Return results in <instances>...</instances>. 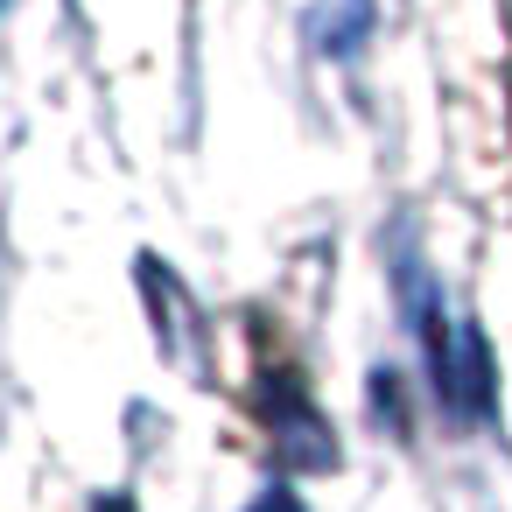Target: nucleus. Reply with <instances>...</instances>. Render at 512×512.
Returning <instances> with one entry per match:
<instances>
[{
  "label": "nucleus",
  "mask_w": 512,
  "mask_h": 512,
  "mask_svg": "<svg viewBox=\"0 0 512 512\" xmlns=\"http://www.w3.org/2000/svg\"><path fill=\"white\" fill-rule=\"evenodd\" d=\"M267 414H274V442L288 449V463H302V470H330V463H337V435H330V421H323L288 379L274 386Z\"/></svg>",
  "instance_id": "obj_1"
},
{
  "label": "nucleus",
  "mask_w": 512,
  "mask_h": 512,
  "mask_svg": "<svg viewBox=\"0 0 512 512\" xmlns=\"http://www.w3.org/2000/svg\"><path fill=\"white\" fill-rule=\"evenodd\" d=\"M253 512H302V498H295L288 484H274V491H260V498H253Z\"/></svg>",
  "instance_id": "obj_2"
},
{
  "label": "nucleus",
  "mask_w": 512,
  "mask_h": 512,
  "mask_svg": "<svg viewBox=\"0 0 512 512\" xmlns=\"http://www.w3.org/2000/svg\"><path fill=\"white\" fill-rule=\"evenodd\" d=\"M99 512H134V505L127 498H99Z\"/></svg>",
  "instance_id": "obj_3"
}]
</instances>
